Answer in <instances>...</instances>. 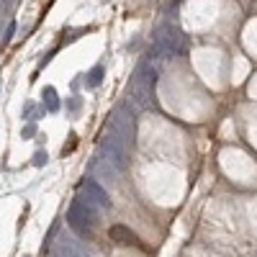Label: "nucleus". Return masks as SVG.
<instances>
[{
	"label": "nucleus",
	"instance_id": "nucleus-1",
	"mask_svg": "<svg viewBox=\"0 0 257 257\" xmlns=\"http://www.w3.org/2000/svg\"><path fill=\"white\" fill-rule=\"evenodd\" d=\"M155 82H157L155 70L149 67L147 62H142L139 70L132 77V82H128V95H132V103L139 105V108H149V105L155 103Z\"/></svg>",
	"mask_w": 257,
	"mask_h": 257
},
{
	"label": "nucleus",
	"instance_id": "nucleus-2",
	"mask_svg": "<svg viewBox=\"0 0 257 257\" xmlns=\"http://www.w3.org/2000/svg\"><path fill=\"white\" fill-rule=\"evenodd\" d=\"M95 219H98L95 208L88 206L85 201H80V198H75L72 206L67 208V224H70V229L77 231V234H88V231H93Z\"/></svg>",
	"mask_w": 257,
	"mask_h": 257
},
{
	"label": "nucleus",
	"instance_id": "nucleus-3",
	"mask_svg": "<svg viewBox=\"0 0 257 257\" xmlns=\"http://www.w3.org/2000/svg\"><path fill=\"white\" fill-rule=\"evenodd\" d=\"M126 149H128V144L121 137H116L113 132H108L100 139V160H105L118 173V170L126 167Z\"/></svg>",
	"mask_w": 257,
	"mask_h": 257
},
{
	"label": "nucleus",
	"instance_id": "nucleus-4",
	"mask_svg": "<svg viewBox=\"0 0 257 257\" xmlns=\"http://www.w3.org/2000/svg\"><path fill=\"white\" fill-rule=\"evenodd\" d=\"M108 132H113L116 137H121L128 147L134 144V137H137V123H134V116L126 105H118V108L111 113L108 118Z\"/></svg>",
	"mask_w": 257,
	"mask_h": 257
},
{
	"label": "nucleus",
	"instance_id": "nucleus-5",
	"mask_svg": "<svg viewBox=\"0 0 257 257\" xmlns=\"http://www.w3.org/2000/svg\"><path fill=\"white\" fill-rule=\"evenodd\" d=\"M183 44V34L173 26H162L155 34V54H175Z\"/></svg>",
	"mask_w": 257,
	"mask_h": 257
},
{
	"label": "nucleus",
	"instance_id": "nucleus-6",
	"mask_svg": "<svg viewBox=\"0 0 257 257\" xmlns=\"http://www.w3.org/2000/svg\"><path fill=\"white\" fill-rule=\"evenodd\" d=\"M77 198L85 201L88 206H93L95 211H103V208H108V206H111L108 193H105L95 180H85V183L80 185V196H77Z\"/></svg>",
	"mask_w": 257,
	"mask_h": 257
},
{
	"label": "nucleus",
	"instance_id": "nucleus-7",
	"mask_svg": "<svg viewBox=\"0 0 257 257\" xmlns=\"http://www.w3.org/2000/svg\"><path fill=\"white\" fill-rule=\"evenodd\" d=\"M54 257H90V254L75 234L62 231L57 237V242H54Z\"/></svg>",
	"mask_w": 257,
	"mask_h": 257
},
{
	"label": "nucleus",
	"instance_id": "nucleus-8",
	"mask_svg": "<svg viewBox=\"0 0 257 257\" xmlns=\"http://www.w3.org/2000/svg\"><path fill=\"white\" fill-rule=\"evenodd\" d=\"M111 239L118 242V244H139L137 234L128 229V226H123V224H113L111 226Z\"/></svg>",
	"mask_w": 257,
	"mask_h": 257
},
{
	"label": "nucleus",
	"instance_id": "nucleus-9",
	"mask_svg": "<svg viewBox=\"0 0 257 257\" xmlns=\"http://www.w3.org/2000/svg\"><path fill=\"white\" fill-rule=\"evenodd\" d=\"M41 95H44V105H47V111H59V100H57V90L54 88H44V93H41Z\"/></svg>",
	"mask_w": 257,
	"mask_h": 257
},
{
	"label": "nucleus",
	"instance_id": "nucleus-10",
	"mask_svg": "<svg viewBox=\"0 0 257 257\" xmlns=\"http://www.w3.org/2000/svg\"><path fill=\"white\" fill-rule=\"evenodd\" d=\"M100 80H103V67H95L88 77H85V85H88V88H98Z\"/></svg>",
	"mask_w": 257,
	"mask_h": 257
},
{
	"label": "nucleus",
	"instance_id": "nucleus-11",
	"mask_svg": "<svg viewBox=\"0 0 257 257\" xmlns=\"http://www.w3.org/2000/svg\"><path fill=\"white\" fill-rule=\"evenodd\" d=\"M47 162V155L44 152H36V157H34V165H44Z\"/></svg>",
	"mask_w": 257,
	"mask_h": 257
},
{
	"label": "nucleus",
	"instance_id": "nucleus-12",
	"mask_svg": "<svg viewBox=\"0 0 257 257\" xmlns=\"http://www.w3.org/2000/svg\"><path fill=\"white\" fill-rule=\"evenodd\" d=\"M34 132H36V128H34V123H31V126H26V128H24V137H31Z\"/></svg>",
	"mask_w": 257,
	"mask_h": 257
},
{
	"label": "nucleus",
	"instance_id": "nucleus-13",
	"mask_svg": "<svg viewBox=\"0 0 257 257\" xmlns=\"http://www.w3.org/2000/svg\"><path fill=\"white\" fill-rule=\"evenodd\" d=\"M0 3H6L8 8H13V3H16V0H0Z\"/></svg>",
	"mask_w": 257,
	"mask_h": 257
}]
</instances>
